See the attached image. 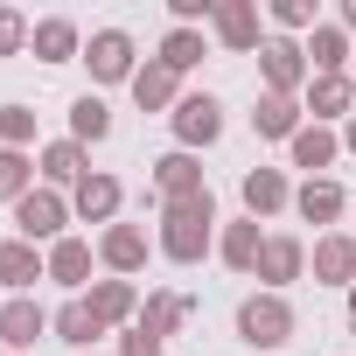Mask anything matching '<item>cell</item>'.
<instances>
[{"instance_id": "cell-1", "label": "cell", "mask_w": 356, "mask_h": 356, "mask_svg": "<svg viewBox=\"0 0 356 356\" xmlns=\"http://www.w3.org/2000/svg\"><path fill=\"white\" fill-rule=\"evenodd\" d=\"M217 231H224V217H217V196H210V189H203V196H182V203H161L154 252H161L168 266H203V259L217 252Z\"/></svg>"}, {"instance_id": "cell-2", "label": "cell", "mask_w": 356, "mask_h": 356, "mask_svg": "<svg viewBox=\"0 0 356 356\" xmlns=\"http://www.w3.org/2000/svg\"><path fill=\"white\" fill-rule=\"evenodd\" d=\"M293 328H300V314H293L286 293H266V286H259V293L238 300V342H245V349H286Z\"/></svg>"}, {"instance_id": "cell-3", "label": "cell", "mask_w": 356, "mask_h": 356, "mask_svg": "<svg viewBox=\"0 0 356 356\" xmlns=\"http://www.w3.org/2000/svg\"><path fill=\"white\" fill-rule=\"evenodd\" d=\"M70 217H77V210H70V196L35 182V189L15 203V238H29V245H42V252H49L56 238H70Z\"/></svg>"}, {"instance_id": "cell-4", "label": "cell", "mask_w": 356, "mask_h": 356, "mask_svg": "<svg viewBox=\"0 0 356 356\" xmlns=\"http://www.w3.org/2000/svg\"><path fill=\"white\" fill-rule=\"evenodd\" d=\"M168 126H175V147L182 154H203V147H217L224 140V98L217 91H182V105L168 112Z\"/></svg>"}, {"instance_id": "cell-5", "label": "cell", "mask_w": 356, "mask_h": 356, "mask_svg": "<svg viewBox=\"0 0 356 356\" xmlns=\"http://www.w3.org/2000/svg\"><path fill=\"white\" fill-rule=\"evenodd\" d=\"M307 77H314V70H307V49H300L293 35H266V42H259V84H266L273 98H300Z\"/></svg>"}, {"instance_id": "cell-6", "label": "cell", "mask_w": 356, "mask_h": 356, "mask_svg": "<svg viewBox=\"0 0 356 356\" xmlns=\"http://www.w3.org/2000/svg\"><path fill=\"white\" fill-rule=\"evenodd\" d=\"M210 42H217L224 56H259V42H266V15H259V0H217Z\"/></svg>"}, {"instance_id": "cell-7", "label": "cell", "mask_w": 356, "mask_h": 356, "mask_svg": "<svg viewBox=\"0 0 356 356\" xmlns=\"http://www.w3.org/2000/svg\"><path fill=\"white\" fill-rule=\"evenodd\" d=\"M84 63H91V84H133V70H140V42H133L126 29H91Z\"/></svg>"}, {"instance_id": "cell-8", "label": "cell", "mask_w": 356, "mask_h": 356, "mask_svg": "<svg viewBox=\"0 0 356 356\" xmlns=\"http://www.w3.org/2000/svg\"><path fill=\"white\" fill-rule=\"evenodd\" d=\"M49 307L35 300V293H8V307H0V349L8 356H35V342L49 335Z\"/></svg>"}, {"instance_id": "cell-9", "label": "cell", "mask_w": 356, "mask_h": 356, "mask_svg": "<svg viewBox=\"0 0 356 356\" xmlns=\"http://www.w3.org/2000/svg\"><path fill=\"white\" fill-rule=\"evenodd\" d=\"M147 182H154V203H182V196H203V189H210V175H203V154L168 147V154L147 168Z\"/></svg>"}, {"instance_id": "cell-10", "label": "cell", "mask_w": 356, "mask_h": 356, "mask_svg": "<svg viewBox=\"0 0 356 356\" xmlns=\"http://www.w3.org/2000/svg\"><path fill=\"white\" fill-rule=\"evenodd\" d=\"M266 293H286L293 280H307V245L293 231H266V252H259V273H252Z\"/></svg>"}, {"instance_id": "cell-11", "label": "cell", "mask_w": 356, "mask_h": 356, "mask_svg": "<svg viewBox=\"0 0 356 356\" xmlns=\"http://www.w3.org/2000/svg\"><path fill=\"white\" fill-rule=\"evenodd\" d=\"M70 210H77V224H119V210H126V182L119 175H105V168H91L84 182L70 189Z\"/></svg>"}, {"instance_id": "cell-12", "label": "cell", "mask_w": 356, "mask_h": 356, "mask_svg": "<svg viewBox=\"0 0 356 356\" xmlns=\"http://www.w3.org/2000/svg\"><path fill=\"white\" fill-rule=\"evenodd\" d=\"M293 217H300V224H314V231L328 238V231L349 217V189L335 182V175H314V182H300V189H293Z\"/></svg>"}, {"instance_id": "cell-13", "label": "cell", "mask_w": 356, "mask_h": 356, "mask_svg": "<svg viewBox=\"0 0 356 356\" xmlns=\"http://www.w3.org/2000/svg\"><path fill=\"white\" fill-rule=\"evenodd\" d=\"M307 273H314V286H356V231H328V238H314V252H307Z\"/></svg>"}, {"instance_id": "cell-14", "label": "cell", "mask_w": 356, "mask_h": 356, "mask_svg": "<svg viewBox=\"0 0 356 356\" xmlns=\"http://www.w3.org/2000/svg\"><path fill=\"white\" fill-rule=\"evenodd\" d=\"M35 175H42V189H77L91 175V147H77L70 133L63 140H42L35 147Z\"/></svg>"}, {"instance_id": "cell-15", "label": "cell", "mask_w": 356, "mask_h": 356, "mask_svg": "<svg viewBox=\"0 0 356 356\" xmlns=\"http://www.w3.org/2000/svg\"><path fill=\"white\" fill-rule=\"evenodd\" d=\"M238 196H245V217H259V224L293 210V182H286V168H245Z\"/></svg>"}, {"instance_id": "cell-16", "label": "cell", "mask_w": 356, "mask_h": 356, "mask_svg": "<svg viewBox=\"0 0 356 356\" xmlns=\"http://www.w3.org/2000/svg\"><path fill=\"white\" fill-rule=\"evenodd\" d=\"M29 56L49 63V70H56V63H84V29H77L70 15H42L35 35H29Z\"/></svg>"}, {"instance_id": "cell-17", "label": "cell", "mask_w": 356, "mask_h": 356, "mask_svg": "<svg viewBox=\"0 0 356 356\" xmlns=\"http://www.w3.org/2000/svg\"><path fill=\"white\" fill-rule=\"evenodd\" d=\"M98 266H105L112 280H133V273L147 266V231H140V224H105V231H98Z\"/></svg>"}, {"instance_id": "cell-18", "label": "cell", "mask_w": 356, "mask_h": 356, "mask_svg": "<svg viewBox=\"0 0 356 356\" xmlns=\"http://www.w3.org/2000/svg\"><path fill=\"white\" fill-rule=\"evenodd\" d=\"M84 300H91V314H98L105 328H133L147 293H140L133 280H112V273H105V280H91V293H84Z\"/></svg>"}, {"instance_id": "cell-19", "label": "cell", "mask_w": 356, "mask_h": 356, "mask_svg": "<svg viewBox=\"0 0 356 356\" xmlns=\"http://www.w3.org/2000/svg\"><path fill=\"white\" fill-rule=\"evenodd\" d=\"M35 280H49V252L29 245V238H0V286H8V293H29Z\"/></svg>"}, {"instance_id": "cell-20", "label": "cell", "mask_w": 356, "mask_h": 356, "mask_svg": "<svg viewBox=\"0 0 356 356\" xmlns=\"http://www.w3.org/2000/svg\"><path fill=\"white\" fill-rule=\"evenodd\" d=\"M126 91H133V105H140V112H175V105H182V77H175L161 56H147V63L133 70V84H126Z\"/></svg>"}, {"instance_id": "cell-21", "label": "cell", "mask_w": 356, "mask_h": 356, "mask_svg": "<svg viewBox=\"0 0 356 356\" xmlns=\"http://www.w3.org/2000/svg\"><path fill=\"white\" fill-rule=\"evenodd\" d=\"M335 154H342V133L335 126H314V119L286 140V168H307V182H314L321 168H335Z\"/></svg>"}, {"instance_id": "cell-22", "label": "cell", "mask_w": 356, "mask_h": 356, "mask_svg": "<svg viewBox=\"0 0 356 356\" xmlns=\"http://www.w3.org/2000/svg\"><path fill=\"white\" fill-rule=\"evenodd\" d=\"M300 49H307V70H314V77H349L356 42H349V29H342V22H321V29H314Z\"/></svg>"}, {"instance_id": "cell-23", "label": "cell", "mask_w": 356, "mask_h": 356, "mask_svg": "<svg viewBox=\"0 0 356 356\" xmlns=\"http://www.w3.org/2000/svg\"><path fill=\"white\" fill-rule=\"evenodd\" d=\"M259 252H266V231H259V217H231L224 231H217V259L231 266V273H259Z\"/></svg>"}, {"instance_id": "cell-24", "label": "cell", "mask_w": 356, "mask_h": 356, "mask_svg": "<svg viewBox=\"0 0 356 356\" xmlns=\"http://www.w3.org/2000/svg\"><path fill=\"white\" fill-rule=\"evenodd\" d=\"M91 266H98V245H91V238H56V245H49V280H56V286L91 293Z\"/></svg>"}, {"instance_id": "cell-25", "label": "cell", "mask_w": 356, "mask_h": 356, "mask_svg": "<svg viewBox=\"0 0 356 356\" xmlns=\"http://www.w3.org/2000/svg\"><path fill=\"white\" fill-rule=\"evenodd\" d=\"M189 314H196V300H189V293H175V286H154V293L140 300V328L161 335V342H168V335H182Z\"/></svg>"}, {"instance_id": "cell-26", "label": "cell", "mask_w": 356, "mask_h": 356, "mask_svg": "<svg viewBox=\"0 0 356 356\" xmlns=\"http://www.w3.org/2000/svg\"><path fill=\"white\" fill-rule=\"evenodd\" d=\"M300 105H307V119H314V126H335V119H349V112H356V84H349V77H307Z\"/></svg>"}, {"instance_id": "cell-27", "label": "cell", "mask_w": 356, "mask_h": 356, "mask_svg": "<svg viewBox=\"0 0 356 356\" xmlns=\"http://www.w3.org/2000/svg\"><path fill=\"white\" fill-rule=\"evenodd\" d=\"M300 126H307V105H300V98L259 91V105H252V133H259V140H293Z\"/></svg>"}, {"instance_id": "cell-28", "label": "cell", "mask_w": 356, "mask_h": 356, "mask_svg": "<svg viewBox=\"0 0 356 356\" xmlns=\"http://www.w3.org/2000/svg\"><path fill=\"white\" fill-rule=\"evenodd\" d=\"M49 335H56V342H70L77 356H91V342H98V335H112V328H105V321L91 314V300L77 293V300H63V307H56V321H49Z\"/></svg>"}, {"instance_id": "cell-29", "label": "cell", "mask_w": 356, "mask_h": 356, "mask_svg": "<svg viewBox=\"0 0 356 356\" xmlns=\"http://www.w3.org/2000/svg\"><path fill=\"white\" fill-rule=\"evenodd\" d=\"M70 140H77V147H105V140H112V105H105L98 91H77V98H70Z\"/></svg>"}, {"instance_id": "cell-30", "label": "cell", "mask_w": 356, "mask_h": 356, "mask_svg": "<svg viewBox=\"0 0 356 356\" xmlns=\"http://www.w3.org/2000/svg\"><path fill=\"white\" fill-rule=\"evenodd\" d=\"M203 56H210V35H203V29H168V35H161V63H168L175 77H189Z\"/></svg>"}, {"instance_id": "cell-31", "label": "cell", "mask_w": 356, "mask_h": 356, "mask_svg": "<svg viewBox=\"0 0 356 356\" xmlns=\"http://www.w3.org/2000/svg\"><path fill=\"white\" fill-rule=\"evenodd\" d=\"M29 189H35V154H15V147H0V203L15 210Z\"/></svg>"}, {"instance_id": "cell-32", "label": "cell", "mask_w": 356, "mask_h": 356, "mask_svg": "<svg viewBox=\"0 0 356 356\" xmlns=\"http://www.w3.org/2000/svg\"><path fill=\"white\" fill-rule=\"evenodd\" d=\"M266 22H273V35H314L321 29V15H314V0H273V8H266Z\"/></svg>"}, {"instance_id": "cell-33", "label": "cell", "mask_w": 356, "mask_h": 356, "mask_svg": "<svg viewBox=\"0 0 356 356\" xmlns=\"http://www.w3.org/2000/svg\"><path fill=\"white\" fill-rule=\"evenodd\" d=\"M0 147L35 154V105H22V98H8V105H0Z\"/></svg>"}, {"instance_id": "cell-34", "label": "cell", "mask_w": 356, "mask_h": 356, "mask_svg": "<svg viewBox=\"0 0 356 356\" xmlns=\"http://www.w3.org/2000/svg\"><path fill=\"white\" fill-rule=\"evenodd\" d=\"M29 35H35V22H29L22 8H0V63H8V56H29Z\"/></svg>"}, {"instance_id": "cell-35", "label": "cell", "mask_w": 356, "mask_h": 356, "mask_svg": "<svg viewBox=\"0 0 356 356\" xmlns=\"http://www.w3.org/2000/svg\"><path fill=\"white\" fill-rule=\"evenodd\" d=\"M161 349H168V342H161V335H147L140 321H133V328L119 335V356H161Z\"/></svg>"}, {"instance_id": "cell-36", "label": "cell", "mask_w": 356, "mask_h": 356, "mask_svg": "<svg viewBox=\"0 0 356 356\" xmlns=\"http://www.w3.org/2000/svg\"><path fill=\"white\" fill-rule=\"evenodd\" d=\"M335 22H342V29L356 35V0H342V8H335Z\"/></svg>"}, {"instance_id": "cell-37", "label": "cell", "mask_w": 356, "mask_h": 356, "mask_svg": "<svg viewBox=\"0 0 356 356\" xmlns=\"http://www.w3.org/2000/svg\"><path fill=\"white\" fill-rule=\"evenodd\" d=\"M342 154H356V112L342 119Z\"/></svg>"}, {"instance_id": "cell-38", "label": "cell", "mask_w": 356, "mask_h": 356, "mask_svg": "<svg viewBox=\"0 0 356 356\" xmlns=\"http://www.w3.org/2000/svg\"><path fill=\"white\" fill-rule=\"evenodd\" d=\"M349 328H356V286H349Z\"/></svg>"}, {"instance_id": "cell-39", "label": "cell", "mask_w": 356, "mask_h": 356, "mask_svg": "<svg viewBox=\"0 0 356 356\" xmlns=\"http://www.w3.org/2000/svg\"><path fill=\"white\" fill-rule=\"evenodd\" d=\"M349 84H356V56H349Z\"/></svg>"}, {"instance_id": "cell-40", "label": "cell", "mask_w": 356, "mask_h": 356, "mask_svg": "<svg viewBox=\"0 0 356 356\" xmlns=\"http://www.w3.org/2000/svg\"><path fill=\"white\" fill-rule=\"evenodd\" d=\"M0 356H8V349H0Z\"/></svg>"}, {"instance_id": "cell-41", "label": "cell", "mask_w": 356, "mask_h": 356, "mask_svg": "<svg viewBox=\"0 0 356 356\" xmlns=\"http://www.w3.org/2000/svg\"><path fill=\"white\" fill-rule=\"evenodd\" d=\"M91 356H98V349H91Z\"/></svg>"}]
</instances>
